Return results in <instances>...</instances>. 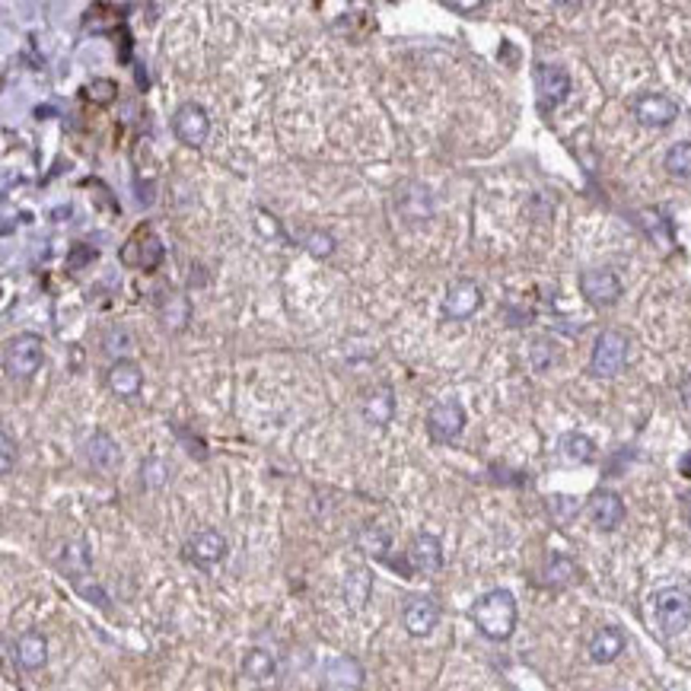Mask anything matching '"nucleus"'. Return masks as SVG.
<instances>
[{
    "instance_id": "nucleus-17",
    "label": "nucleus",
    "mask_w": 691,
    "mask_h": 691,
    "mask_svg": "<svg viewBox=\"0 0 691 691\" xmlns=\"http://www.w3.org/2000/svg\"><path fill=\"white\" fill-rule=\"evenodd\" d=\"M84 456H86V462H90L93 468H99V472H112V468L121 462L119 443H115L105 430H96L90 440L84 443Z\"/></svg>"
},
{
    "instance_id": "nucleus-16",
    "label": "nucleus",
    "mask_w": 691,
    "mask_h": 691,
    "mask_svg": "<svg viewBox=\"0 0 691 691\" xmlns=\"http://www.w3.org/2000/svg\"><path fill=\"white\" fill-rule=\"evenodd\" d=\"M105 383L119 398H137L140 385H144V370L134 360H128V357H119L109 367V373H105Z\"/></svg>"
},
{
    "instance_id": "nucleus-3",
    "label": "nucleus",
    "mask_w": 691,
    "mask_h": 691,
    "mask_svg": "<svg viewBox=\"0 0 691 691\" xmlns=\"http://www.w3.org/2000/svg\"><path fill=\"white\" fill-rule=\"evenodd\" d=\"M45 360V341L35 332H20L4 344V370L10 379H29Z\"/></svg>"
},
{
    "instance_id": "nucleus-2",
    "label": "nucleus",
    "mask_w": 691,
    "mask_h": 691,
    "mask_svg": "<svg viewBox=\"0 0 691 691\" xmlns=\"http://www.w3.org/2000/svg\"><path fill=\"white\" fill-rule=\"evenodd\" d=\"M653 625L660 634L676 637L691 625V593L682 587H666L653 596Z\"/></svg>"
},
{
    "instance_id": "nucleus-21",
    "label": "nucleus",
    "mask_w": 691,
    "mask_h": 691,
    "mask_svg": "<svg viewBox=\"0 0 691 691\" xmlns=\"http://www.w3.org/2000/svg\"><path fill=\"white\" fill-rule=\"evenodd\" d=\"M558 453L564 456L567 462H573V465H587V462L596 459V443L589 440L587 433L571 430L558 440Z\"/></svg>"
},
{
    "instance_id": "nucleus-7",
    "label": "nucleus",
    "mask_w": 691,
    "mask_h": 691,
    "mask_svg": "<svg viewBox=\"0 0 691 691\" xmlns=\"http://www.w3.org/2000/svg\"><path fill=\"white\" fill-rule=\"evenodd\" d=\"M173 134L179 144H185V147H191V150L204 147V140H208V134H210L208 109H204L201 102H182L173 112Z\"/></svg>"
},
{
    "instance_id": "nucleus-27",
    "label": "nucleus",
    "mask_w": 691,
    "mask_h": 691,
    "mask_svg": "<svg viewBox=\"0 0 691 691\" xmlns=\"http://www.w3.org/2000/svg\"><path fill=\"white\" fill-rule=\"evenodd\" d=\"M185 322H189V300L182 294H169V300L163 303V325L173 332H182Z\"/></svg>"
},
{
    "instance_id": "nucleus-37",
    "label": "nucleus",
    "mask_w": 691,
    "mask_h": 691,
    "mask_svg": "<svg viewBox=\"0 0 691 691\" xmlns=\"http://www.w3.org/2000/svg\"><path fill=\"white\" fill-rule=\"evenodd\" d=\"M259 230L265 233V236H271V239H280V243H287V233L280 230V224H278V217L274 214H265V210H259Z\"/></svg>"
},
{
    "instance_id": "nucleus-20",
    "label": "nucleus",
    "mask_w": 691,
    "mask_h": 691,
    "mask_svg": "<svg viewBox=\"0 0 691 691\" xmlns=\"http://www.w3.org/2000/svg\"><path fill=\"white\" fill-rule=\"evenodd\" d=\"M625 650V634L618 628H599L589 641V657L593 663H612L622 657Z\"/></svg>"
},
{
    "instance_id": "nucleus-8",
    "label": "nucleus",
    "mask_w": 691,
    "mask_h": 691,
    "mask_svg": "<svg viewBox=\"0 0 691 691\" xmlns=\"http://www.w3.org/2000/svg\"><path fill=\"white\" fill-rule=\"evenodd\" d=\"M536 93H538V109L548 112L554 105H561L571 93V74L558 64H538L536 67Z\"/></svg>"
},
{
    "instance_id": "nucleus-32",
    "label": "nucleus",
    "mask_w": 691,
    "mask_h": 691,
    "mask_svg": "<svg viewBox=\"0 0 691 691\" xmlns=\"http://www.w3.org/2000/svg\"><path fill=\"white\" fill-rule=\"evenodd\" d=\"M548 510H552V517L558 519L561 526H567L580 513V503L573 501V497L558 494V497H552V501H548Z\"/></svg>"
},
{
    "instance_id": "nucleus-36",
    "label": "nucleus",
    "mask_w": 691,
    "mask_h": 691,
    "mask_svg": "<svg viewBox=\"0 0 691 691\" xmlns=\"http://www.w3.org/2000/svg\"><path fill=\"white\" fill-rule=\"evenodd\" d=\"M119 344H125V348H134V338L128 335L125 325H115V329H109V335H105V350L109 354H119Z\"/></svg>"
},
{
    "instance_id": "nucleus-26",
    "label": "nucleus",
    "mask_w": 691,
    "mask_h": 691,
    "mask_svg": "<svg viewBox=\"0 0 691 691\" xmlns=\"http://www.w3.org/2000/svg\"><path fill=\"white\" fill-rule=\"evenodd\" d=\"M663 166L676 179H691V144H685V140L682 144H672L663 156Z\"/></svg>"
},
{
    "instance_id": "nucleus-18",
    "label": "nucleus",
    "mask_w": 691,
    "mask_h": 691,
    "mask_svg": "<svg viewBox=\"0 0 691 691\" xmlns=\"http://www.w3.org/2000/svg\"><path fill=\"white\" fill-rule=\"evenodd\" d=\"M16 660H20V666L26 672L42 669V666L49 663V641H45V634H39V631L20 634V641H16Z\"/></svg>"
},
{
    "instance_id": "nucleus-29",
    "label": "nucleus",
    "mask_w": 691,
    "mask_h": 691,
    "mask_svg": "<svg viewBox=\"0 0 691 691\" xmlns=\"http://www.w3.org/2000/svg\"><path fill=\"white\" fill-rule=\"evenodd\" d=\"M84 93L93 105H112L119 99V84L109 77H93V84H86Z\"/></svg>"
},
{
    "instance_id": "nucleus-11",
    "label": "nucleus",
    "mask_w": 691,
    "mask_h": 691,
    "mask_svg": "<svg viewBox=\"0 0 691 691\" xmlns=\"http://www.w3.org/2000/svg\"><path fill=\"white\" fill-rule=\"evenodd\" d=\"M631 109H634V119L643 128H666L678 119V105L663 93H643V96L634 99Z\"/></svg>"
},
{
    "instance_id": "nucleus-25",
    "label": "nucleus",
    "mask_w": 691,
    "mask_h": 691,
    "mask_svg": "<svg viewBox=\"0 0 691 691\" xmlns=\"http://www.w3.org/2000/svg\"><path fill=\"white\" fill-rule=\"evenodd\" d=\"M329 678L335 685H344V688H357V685H363V669L357 666V660L338 657L329 663Z\"/></svg>"
},
{
    "instance_id": "nucleus-14",
    "label": "nucleus",
    "mask_w": 691,
    "mask_h": 691,
    "mask_svg": "<svg viewBox=\"0 0 691 691\" xmlns=\"http://www.w3.org/2000/svg\"><path fill=\"white\" fill-rule=\"evenodd\" d=\"M589 519H593L596 529L612 532L625 523V501L615 491H596L589 497Z\"/></svg>"
},
{
    "instance_id": "nucleus-19",
    "label": "nucleus",
    "mask_w": 691,
    "mask_h": 691,
    "mask_svg": "<svg viewBox=\"0 0 691 691\" xmlns=\"http://www.w3.org/2000/svg\"><path fill=\"white\" fill-rule=\"evenodd\" d=\"M363 418H367V424H373V427L392 424V418H395V398H392L389 385H379L377 392L367 395V402H363Z\"/></svg>"
},
{
    "instance_id": "nucleus-5",
    "label": "nucleus",
    "mask_w": 691,
    "mask_h": 691,
    "mask_svg": "<svg viewBox=\"0 0 691 691\" xmlns=\"http://www.w3.org/2000/svg\"><path fill=\"white\" fill-rule=\"evenodd\" d=\"M628 335L618 329H606L599 332V338H596L593 344V357H589V373L593 377H618V373L625 370V363H628Z\"/></svg>"
},
{
    "instance_id": "nucleus-22",
    "label": "nucleus",
    "mask_w": 691,
    "mask_h": 691,
    "mask_svg": "<svg viewBox=\"0 0 691 691\" xmlns=\"http://www.w3.org/2000/svg\"><path fill=\"white\" fill-rule=\"evenodd\" d=\"M61 571L74 580V587L84 583L86 571H90V548L84 542H67L61 552Z\"/></svg>"
},
{
    "instance_id": "nucleus-23",
    "label": "nucleus",
    "mask_w": 691,
    "mask_h": 691,
    "mask_svg": "<svg viewBox=\"0 0 691 691\" xmlns=\"http://www.w3.org/2000/svg\"><path fill=\"white\" fill-rule=\"evenodd\" d=\"M573 577H577V567H573V561L564 558V554H552L542 573L545 587H567V583H573Z\"/></svg>"
},
{
    "instance_id": "nucleus-9",
    "label": "nucleus",
    "mask_w": 691,
    "mask_h": 691,
    "mask_svg": "<svg viewBox=\"0 0 691 691\" xmlns=\"http://www.w3.org/2000/svg\"><path fill=\"white\" fill-rule=\"evenodd\" d=\"M580 294L587 297V303H593V306H612L622 297V280L608 268H589V271L580 274Z\"/></svg>"
},
{
    "instance_id": "nucleus-24",
    "label": "nucleus",
    "mask_w": 691,
    "mask_h": 691,
    "mask_svg": "<svg viewBox=\"0 0 691 691\" xmlns=\"http://www.w3.org/2000/svg\"><path fill=\"white\" fill-rule=\"evenodd\" d=\"M243 672L252 678V682H268V678L274 676V657L268 653V650H249L243 660Z\"/></svg>"
},
{
    "instance_id": "nucleus-31",
    "label": "nucleus",
    "mask_w": 691,
    "mask_h": 691,
    "mask_svg": "<svg viewBox=\"0 0 691 691\" xmlns=\"http://www.w3.org/2000/svg\"><path fill=\"white\" fill-rule=\"evenodd\" d=\"M140 475H144V484L147 488H163V484L169 482V465L163 459H147L144 465H140Z\"/></svg>"
},
{
    "instance_id": "nucleus-40",
    "label": "nucleus",
    "mask_w": 691,
    "mask_h": 691,
    "mask_svg": "<svg viewBox=\"0 0 691 691\" xmlns=\"http://www.w3.org/2000/svg\"><path fill=\"white\" fill-rule=\"evenodd\" d=\"M688 523H691V507H688Z\"/></svg>"
},
{
    "instance_id": "nucleus-4",
    "label": "nucleus",
    "mask_w": 691,
    "mask_h": 691,
    "mask_svg": "<svg viewBox=\"0 0 691 691\" xmlns=\"http://www.w3.org/2000/svg\"><path fill=\"white\" fill-rule=\"evenodd\" d=\"M119 259H121V265L134 268V271L150 274L163 265V259H166V245L160 243V236H156L150 226H137V230L128 236V243L121 245Z\"/></svg>"
},
{
    "instance_id": "nucleus-35",
    "label": "nucleus",
    "mask_w": 691,
    "mask_h": 691,
    "mask_svg": "<svg viewBox=\"0 0 691 691\" xmlns=\"http://www.w3.org/2000/svg\"><path fill=\"white\" fill-rule=\"evenodd\" d=\"M0 449H4V459H0V472H4V475H10V472H13V459H16V443H13V437H10L7 427L0 430Z\"/></svg>"
},
{
    "instance_id": "nucleus-13",
    "label": "nucleus",
    "mask_w": 691,
    "mask_h": 691,
    "mask_svg": "<svg viewBox=\"0 0 691 691\" xmlns=\"http://www.w3.org/2000/svg\"><path fill=\"white\" fill-rule=\"evenodd\" d=\"M185 554H189V561H195L198 567L210 571L214 564H220V561H224L226 538L220 536L217 529H201V532H195V536L189 538V545H185Z\"/></svg>"
},
{
    "instance_id": "nucleus-38",
    "label": "nucleus",
    "mask_w": 691,
    "mask_h": 691,
    "mask_svg": "<svg viewBox=\"0 0 691 691\" xmlns=\"http://www.w3.org/2000/svg\"><path fill=\"white\" fill-rule=\"evenodd\" d=\"M443 7L453 10V13H482V10L488 7V4H484V0H475V4H459V0H447Z\"/></svg>"
},
{
    "instance_id": "nucleus-15",
    "label": "nucleus",
    "mask_w": 691,
    "mask_h": 691,
    "mask_svg": "<svg viewBox=\"0 0 691 691\" xmlns=\"http://www.w3.org/2000/svg\"><path fill=\"white\" fill-rule=\"evenodd\" d=\"M408 564L418 573H437L443 567V545L430 532H421L408 545Z\"/></svg>"
},
{
    "instance_id": "nucleus-39",
    "label": "nucleus",
    "mask_w": 691,
    "mask_h": 691,
    "mask_svg": "<svg viewBox=\"0 0 691 691\" xmlns=\"http://www.w3.org/2000/svg\"><path fill=\"white\" fill-rule=\"evenodd\" d=\"M678 475L682 478H691V449L678 459Z\"/></svg>"
},
{
    "instance_id": "nucleus-1",
    "label": "nucleus",
    "mask_w": 691,
    "mask_h": 691,
    "mask_svg": "<svg viewBox=\"0 0 691 691\" xmlns=\"http://www.w3.org/2000/svg\"><path fill=\"white\" fill-rule=\"evenodd\" d=\"M472 622L488 641H507L517 628V599L510 589H491L472 606Z\"/></svg>"
},
{
    "instance_id": "nucleus-34",
    "label": "nucleus",
    "mask_w": 691,
    "mask_h": 691,
    "mask_svg": "<svg viewBox=\"0 0 691 691\" xmlns=\"http://www.w3.org/2000/svg\"><path fill=\"white\" fill-rule=\"evenodd\" d=\"M360 545L370 554H377V558H385V545H389V536H385L383 529H370V532H363V536H360Z\"/></svg>"
},
{
    "instance_id": "nucleus-28",
    "label": "nucleus",
    "mask_w": 691,
    "mask_h": 691,
    "mask_svg": "<svg viewBox=\"0 0 691 691\" xmlns=\"http://www.w3.org/2000/svg\"><path fill=\"white\" fill-rule=\"evenodd\" d=\"M558 344L552 341V338H536V341L529 344V367L536 373H545L548 367H552L554 360H558Z\"/></svg>"
},
{
    "instance_id": "nucleus-30",
    "label": "nucleus",
    "mask_w": 691,
    "mask_h": 691,
    "mask_svg": "<svg viewBox=\"0 0 691 691\" xmlns=\"http://www.w3.org/2000/svg\"><path fill=\"white\" fill-rule=\"evenodd\" d=\"M303 245H306V252L313 255V259H329L332 252H335V236H332V233L313 230Z\"/></svg>"
},
{
    "instance_id": "nucleus-12",
    "label": "nucleus",
    "mask_w": 691,
    "mask_h": 691,
    "mask_svg": "<svg viewBox=\"0 0 691 691\" xmlns=\"http://www.w3.org/2000/svg\"><path fill=\"white\" fill-rule=\"evenodd\" d=\"M402 622H405L408 634L427 637L440 622V606L433 596H408L405 608H402Z\"/></svg>"
},
{
    "instance_id": "nucleus-33",
    "label": "nucleus",
    "mask_w": 691,
    "mask_h": 691,
    "mask_svg": "<svg viewBox=\"0 0 691 691\" xmlns=\"http://www.w3.org/2000/svg\"><path fill=\"white\" fill-rule=\"evenodd\" d=\"M99 252L90 249V245H74V249L67 252V268L70 271H84L86 265H93L96 261Z\"/></svg>"
},
{
    "instance_id": "nucleus-6",
    "label": "nucleus",
    "mask_w": 691,
    "mask_h": 691,
    "mask_svg": "<svg viewBox=\"0 0 691 691\" xmlns=\"http://www.w3.org/2000/svg\"><path fill=\"white\" fill-rule=\"evenodd\" d=\"M465 430V408L459 398H440L437 405L427 412V433L433 443H453Z\"/></svg>"
},
{
    "instance_id": "nucleus-10",
    "label": "nucleus",
    "mask_w": 691,
    "mask_h": 691,
    "mask_svg": "<svg viewBox=\"0 0 691 691\" xmlns=\"http://www.w3.org/2000/svg\"><path fill=\"white\" fill-rule=\"evenodd\" d=\"M478 306H482V287L475 280H453L447 287V297H443V315L453 322H462L468 315H475Z\"/></svg>"
}]
</instances>
